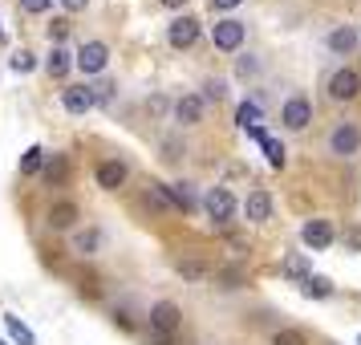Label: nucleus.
<instances>
[{"mask_svg":"<svg viewBox=\"0 0 361 345\" xmlns=\"http://www.w3.org/2000/svg\"><path fill=\"white\" fill-rule=\"evenodd\" d=\"M361 94V73L357 69H337V73H333V78H329V98L333 102H353Z\"/></svg>","mask_w":361,"mask_h":345,"instance_id":"1","label":"nucleus"},{"mask_svg":"<svg viewBox=\"0 0 361 345\" xmlns=\"http://www.w3.org/2000/svg\"><path fill=\"white\" fill-rule=\"evenodd\" d=\"M329 150L337 155V159H353L361 150V131L353 126V122H341L337 131L329 134Z\"/></svg>","mask_w":361,"mask_h":345,"instance_id":"2","label":"nucleus"},{"mask_svg":"<svg viewBox=\"0 0 361 345\" xmlns=\"http://www.w3.org/2000/svg\"><path fill=\"white\" fill-rule=\"evenodd\" d=\"M244 20H231V17H224L219 25L212 29V41H215V49H224V53H235L240 45H244Z\"/></svg>","mask_w":361,"mask_h":345,"instance_id":"3","label":"nucleus"},{"mask_svg":"<svg viewBox=\"0 0 361 345\" xmlns=\"http://www.w3.org/2000/svg\"><path fill=\"white\" fill-rule=\"evenodd\" d=\"M106 61H110V49H106L102 41H85L82 49L73 53V66L82 69V73H102Z\"/></svg>","mask_w":361,"mask_h":345,"instance_id":"4","label":"nucleus"},{"mask_svg":"<svg viewBox=\"0 0 361 345\" xmlns=\"http://www.w3.org/2000/svg\"><path fill=\"white\" fill-rule=\"evenodd\" d=\"M203 207H207V215H212L215 224H228L231 215H235V195H231L228 187H212L203 195Z\"/></svg>","mask_w":361,"mask_h":345,"instance_id":"5","label":"nucleus"},{"mask_svg":"<svg viewBox=\"0 0 361 345\" xmlns=\"http://www.w3.org/2000/svg\"><path fill=\"white\" fill-rule=\"evenodd\" d=\"M280 118H284V126H288V131H305V126L312 122V106L300 98V94H293V98L280 106Z\"/></svg>","mask_w":361,"mask_h":345,"instance_id":"6","label":"nucleus"},{"mask_svg":"<svg viewBox=\"0 0 361 345\" xmlns=\"http://www.w3.org/2000/svg\"><path fill=\"white\" fill-rule=\"evenodd\" d=\"M166 41H171L175 49H191L199 41V20L195 17H175L171 29H166Z\"/></svg>","mask_w":361,"mask_h":345,"instance_id":"7","label":"nucleus"},{"mask_svg":"<svg viewBox=\"0 0 361 345\" xmlns=\"http://www.w3.org/2000/svg\"><path fill=\"white\" fill-rule=\"evenodd\" d=\"M333 224L329 219H309L305 228H300V240H305V248H312V252H325L329 244H333Z\"/></svg>","mask_w":361,"mask_h":345,"instance_id":"8","label":"nucleus"},{"mask_svg":"<svg viewBox=\"0 0 361 345\" xmlns=\"http://www.w3.org/2000/svg\"><path fill=\"white\" fill-rule=\"evenodd\" d=\"M183 321V313L175 301H159L154 309H150V325H154V333H175Z\"/></svg>","mask_w":361,"mask_h":345,"instance_id":"9","label":"nucleus"},{"mask_svg":"<svg viewBox=\"0 0 361 345\" xmlns=\"http://www.w3.org/2000/svg\"><path fill=\"white\" fill-rule=\"evenodd\" d=\"M244 215L252 219V224H268V219H272V195H268L264 187H256V191L247 195V203H244Z\"/></svg>","mask_w":361,"mask_h":345,"instance_id":"10","label":"nucleus"},{"mask_svg":"<svg viewBox=\"0 0 361 345\" xmlns=\"http://www.w3.org/2000/svg\"><path fill=\"white\" fill-rule=\"evenodd\" d=\"M98 187L102 191H118V187H126V163L106 159V163L98 167Z\"/></svg>","mask_w":361,"mask_h":345,"instance_id":"11","label":"nucleus"},{"mask_svg":"<svg viewBox=\"0 0 361 345\" xmlns=\"http://www.w3.org/2000/svg\"><path fill=\"white\" fill-rule=\"evenodd\" d=\"M175 122H179V126H195V122H203V98L187 94V98L175 102Z\"/></svg>","mask_w":361,"mask_h":345,"instance_id":"12","label":"nucleus"},{"mask_svg":"<svg viewBox=\"0 0 361 345\" xmlns=\"http://www.w3.org/2000/svg\"><path fill=\"white\" fill-rule=\"evenodd\" d=\"M61 106H66L69 114H85V110L94 106L90 85H66V90H61Z\"/></svg>","mask_w":361,"mask_h":345,"instance_id":"13","label":"nucleus"},{"mask_svg":"<svg viewBox=\"0 0 361 345\" xmlns=\"http://www.w3.org/2000/svg\"><path fill=\"white\" fill-rule=\"evenodd\" d=\"M329 49L333 53H353L357 49V29H353V25H337V29L329 33Z\"/></svg>","mask_w":361,"mask_h":345,"instance_id":"14","label":"nucleus"},{"mask_svg":"<svg viewBox=\"0 0 361 345\" xmlns=\"http://www.w3.org/2000/svg\"><path fill=\"white\" fill-rule=\"evenodd\" d=\"M4 329H8V337H13L17 345H37V333L20 321L17 313H4Z\"/></svg>","mask_w":361,"mask_h":345,"instance_id":"15","label":"nucleus"},{"mask_svg":"<svg viewBox=\"0 0 361 345\" xmlns=\"http://www.w3.org/2000/svg\"><path fill=\"white\" fill-rule=\"evenodd\" d=\"M45 159H49V155H45L41 147H29L25 155H20V175H41Z\"/></svg>","mask_w":361,"mask_h":345,"instance_id":"16","label":"nucleus"},{"mask_svg":"<svg viewBox=\"0 0 361 345\" xmlns=\"http://www.w3.org/2000/svg\"><path fill=\"white\" fill-rule=\"evenodd\" d=\"M305 296H309V301H325V296H333V280L312 272V277L305 280Z\"/></svg>","mask_w":361,"mask_h":345,"instance_id":"17","label":"nucleus"},{"mask_svg":"<svg viewBox=\"0 0 361 345\" xmlns=\"http://www.w3.org/2000/svg\"><path fill=\"white\" fill-rule=\"evenodd\" d=\"M171 199H175L179 212H195V191H191V183H171Z\"/></svg>","mask_w":361,"mask_h":345,"instance_id":"18","label":"nucleus"},{"mask_svg":"<svg viewBox=\"0 0 361 345\" xmlns=\"http://www.w3.org/2000/svg\"><path fill=\"white\" fill-rule=\"evenodd\" d=\"M73 219H78V207L73 203H53V212H49L53 228H73Z\"/></svg>","mask_w":361,"mask_h":345,"instance_id":"19","label":"nucleus"},{"mask_svg":"<svg viewBox=\"0 0 361 345\" xmlns=\"http://www.w3.org/2000/svg\"><path fill=\"white\" fill-rule=\"evenodd\" d=\"M69 66H73V53H69L66 45H57V49L49 53V73L61 78V73H69Z\"/></svg>","mask_w":361,"mask_h":345,"instance_id":"20","label":"nucleus"},{"mask_svg":"<svg viewBox=\"0 0 361 345\" xmlns=\"http://www.w3.org/2000/svg\"><path fill=\"white\" fill-rule=\"evenodd\" d=\"M98 244H102V231H78V236H73V248H78V252H82V256H90V252H98Z\"/></svg>","mask_w":361,"mask_h":345,"instance_id":"21","label":"nucleus"},{"mask_svg":"<svg viewBox=\"0 0 361 345\" xmlns=\"http://www.w3.org/2000/svg\"><path fill=\"white\" fill-rule=\"evenodd\" d=\"M284 272H288L293 280H309L312 277V268H309L305 256H288V260H284Z\"/></svg>","mask_w":361,"mask_h":345,"instance_id":"22","label":"nucleus"},{"mask_svg":"<svg viewBox=\"0 0 361 345\" xmlns=\"http://www.w3.org/2000/svg\"><path fill=\"white\" fill-rule=\"evenodd\" d=\"M235 122H240L244 131H256V122H260V106H256V102H244L240 114H235Z\"/></svg>","mask_w":361,"mask_h":345,"instance_id":"23","label":"nucleus"},{"mask_svg":"<svg viewBox=\"0 0 361 345\" xmlns=\"http://www.w3.org/2000/svg\"><path fill=\"white\" fill-rule=\"evenodd\" d=\"M66 175H69L66 155H53V159H49V167H45V179H49V183H61Z\"/></svg>","mask_w":361,"mask_h":345,"instance_id":"24","label":"nucleus"},{"mask_svg":"<svg viewBox=\"0 0 361 345\" xmlns=\"http://www.w3.org/2000/svg\"><path fill=\"white\" fill-rule=\"evenodd\" d=\"M8 66L17 69V73H33V69H37V53L20 49V53H13V61H8Z\"/></svg>","mask_w":361,"mask_h":345,"instance_id":"25","label":"nucleus"},{"mask_svg":"<svg viewBox=\"0 0 361 345\" xmlns=\"http://www.w3.org/2000/svg\"><path fill=\"white\" fill-rule=\"evenodd\" d=\"M272 345H309V341H305L300 329H280L276 337H272Z\"/></svg>","mask_w":361,"mask_h":345,"instance_id":"26","label":"nucleus"},{"mask_svg":"<svg viewBox=\"0 0 361 345\" xmlns=\"http://www.w3.org/2000/svg\"><path fill=\"white\" fill-rule=\"evenodd\" d=\"M264 150H268V163H272V167H284V147H280L276 138H268Z\"/></svg>","mask_w":361,"mask_h":345,"instance_id":"27","label":"nucleus"},{"mask_svg":"<svg viewBox=\"0 0 361 345\" xmlns=\"http://www.w3.org/2000/svg\"><path fill=\"white\" fill-rule=\"evenodd\" d=\"M235 73H240V78H252V73H260V61H256V57H240Z\"/></svg>","mask_w":361,"mask_h":345,"instance_id":"28","label":"nucleus"},{"mask_svg":"<svg viewBox=\"0 0 361 345\" xmlns=\"http://www.w3.org/2000/svg\"><path fill=\"white\" fill-rule=\"evenodd\" d=\"M110 94H114V85H110V82H102V85H94V90H90V98H94V106H102V102H110Z\"/></svg>","mask_w":361,"mask_h":345,"instance_id":"29","label":"nucleus"},{"mask_svg":"<svg viewBox=\"0 0 361 345\" xmlns=\"http://www.w3.org/2000/svg\"><path fill=\"white\" fill-rule=\"evenodd\" d=\"M49 37L57 41V45H66V37H69V20H53V25H49Z\"/></svg>","mask_w":361,"mask_h":345,"instance_id":"30","label":"nucleus"},{"mask_svg":"<svg viewBox=\"0 0 361 345\" xmlns=\"http://www.w3.org/2000/svg\"><path fill=\"white\" fill-rule=\"evenodd\" d=\"M20 8H25V13H49L53 0H20Z\"/></svg>","mask_w":361,"mask_h":345,"instance_id":"31","label":"nucleus"},{"mask_svg":"<svg viewBox=\"0 0 361 345\" xmlns=\"http://www.w3.org/2000/svg\"><path fill=\"white\" fill-rule=\"evenodd\" d=\"M179 272H183L187 280H199V277H203V268H199V264H187V260H179Z\"/></svg>","mask_w":361,"mask_h":345,"instance_id":"32","label":"nucleus"},{"mask_svg":"<svg viewBox=\"0 0 361 345\" xmlns=\"http://www.w3.org/2000/svg\"><path fill=\"white\" fill-rule=\"evenodd\" d=\"M224 94H228L224 82H215V78H212V82H207V98H224Z\"/></svg>","mask_w":361,"mask_h":345,"instance_id":"33","label":"nucleus"},{"mask_svg":"<svg viewBox=\"0 0 361 345\" xmlns=\"http://www.w3.org/2000/svg\"><path fill=\"white\" fill-rule=\"evenodd\" d=\"M345 244H349V252H361V228L349 231V240H345Z\"/></svg>","mask_w":361,"mask_h":345,"instance_id":"34","label":"nucleus"},{"mask_svg":"<svg viewBox=\"0 0 361 345\" xmlns=\"http://www.w3.org/2000/svg\"><path fill=\"white\" fill-rule=\"evenodd\" d=\"M85 4H90V0H61V8H69V13H82Z\"/></svg>","mask_w":361,"mask_h":345,"instance_id":"35","label":"nucleus"},{"mask_svg":"<svg viewBox=\"0 0 361 345\" xmlns=\"http://www.w3.org/2000/svg\"><path fill=\"white\" fill-rule=\"evenodd\" d=\"M114 321H118L122 329H134V317H130V313H114Z\"/></svg>","mask_w":361,"mask_h":345,"instance_id":"36","label":"nucleus"},{"mask_svg":"<svg viewBox=\"0 0 361 345\" xmlns=\"http://www.w3.org/2000/svg\"><path fill=\"white\" fill-rule=\"evenodd\" d=\"M215 8H219V13H228V8H235V4H240V0H212Z\"/></svg>","mask_w":361,"mask_h":345,"instance_id":"37","label":"nucleus"},{"mask_svg":"<svg viewBox=\"0 0 361 345\" xmlns=\"http://www.w3.org/2000/svg\"><path fill=\"white\" fill-rule=\"evenodd\" d=\"M159 4H163V8H183L187 0H159Z\"/></svg>","mask_w":361,"mask_h":345,"instance_id":"38","label":"nucleus"},{"mask_svg":"<svg viewBox=\"0 0 361 345\" xmlns=\"http://www.w3.org/2000/svg\"><path fill=\"white\" fill-rule=\"evenodd\" d=\"M0 41H4V29H0Z\"/></svg>","mask_w":361,"mask_h":345,"instance_id":"39","label":"nucleus"},{"mask_svg":"<svg viewBox=\"0 0 361 345\" xmlns=\"http://www.w3.org/2000/svg\"><path fill=\"white\" fill-rule=\"evenodd\" d=\"M0 345H8V341H0Z\"/></svg>","mask_w":361,"mask_h":345,"instance_id":"40","label":"nucleus"}]
</instances>
